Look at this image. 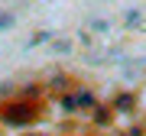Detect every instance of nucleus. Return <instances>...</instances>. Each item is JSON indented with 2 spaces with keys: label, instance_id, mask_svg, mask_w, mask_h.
Listing matches in <instances>:
<instances>
[{
  "label": "nucleus",
  "instance_id": "1",
  "mask_svg": "<svg viewBox=\"0 0 146 136\" xmlns=\"http://www.w3.org/2000/svg\"><path fill=\"white\" fill-rule=\"evenodd\" d=\"M7 23H10V16H0V29H3V26H7Z\"/></svg>",
  "mask_w": 146,
  "mask_h": 136
}]
</instances>
